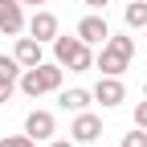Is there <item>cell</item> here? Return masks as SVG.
Listing matches in <instances>:
<instances>
[{
	"label": "cell",
	"mask_w": 147,
	"mask_h": 147,
	"mask_svg": "<svg viewBox=\"0 0 147 147\" xmlns=\"http://www.w3.org/2000/svg\"><path fill=\"white\" fill-rule=\"evenodd\" d=\"M0 33L4 37H21L25 33V4L21 0H0Z\"/></svg>",
	"instance_id": "obj_5"
},
{
	"label": "cell",
	"mask_w": 147,
	"mask_h": 147,
	"mask_svg": "<svg viewBox=\"0 0 147 147\" xmlns=\"http://www.w3.org/2000/svg\"><path fill=\"white\" fill-rule=\"evenodd\" d=\"M21 4H49V0H21Z\"/></svg>",
	"instance_id": "obj_20"
},
{
	"label": "cell",
	"mask_w": 147,
	"mask_h": 147,
	"mask_svg": "<svg viewBox=\"0 0 147 147\" xmlns=\"http://www.w3.org/2000/svg\"><path fill=\"white\" fill-rule=\"evenodd\" d=\"M25 29H29V37H37L41 45H49L53 37H57V16H53L49 8H37L29 21H25Z\"/></svg>",
	"instance_id": "obj_7"
},
{
	"label": "cell",
	"mask_w": 147,
	"mask_h": 147,
	"mask_svg": "<svg viewBox=\"0 0 147 147\" xmlns=\"http://www.w3.org/2000/svg\"><path fill=\"white\" fill-rule=\"evenodd\" d=\"M123 21H127V29H147V0H127Z\"/></svg>",
	"instance_id": "obj_12"
},
{
	"label": "cell",
	"mask_w": 147,
	"mask_h": 147,
	"mask_svg": "<svg viewBox=\"0 0 147 147\" xmlns=\"http://www.w3.org/2000/svg\"><path fill=\"white\" fill-rule=\"evenodd\" d=\"M106 4H110V0H86V8H90V12H106Z\"/></svg>",
	"instance_id": "obj_18"
},
{
	"label": "cell",
	"mask_w": 147,
	"mask_h": 147,
	"mask_svg": "<svg viewBox=\"0 0 147 147\" xmlns=\"http://www.w3.org/2000/svg\"><path fill=\"white\" fill-rule=\"evenodd\" d=\"M25 135H29L33 143L53 139V135H57V123H53L49 110H29V115H25Z\"/></svg>",
	"instance_id": "obj_8"
},
{
	"label": "cell",
	"mask_w": 147,
	"mask_h": 147,
	"mask_svg": "<svg viewBox=\"0 0 147 147\" xmlns=\"http://www.w3.org/2000/svg\"><path fill=\"white\" fill-rule=\"evenodd\" d=\"M90 98L102 102V106H123V102H127V86H123V78L102 74V78L94 82V90H90Z\"/></svg>",
	"instance_id": "obj_4"
},
{
	"label": "cell",
	"mask_w": 147,
	"mask_h": 147,
	"mask_svg": "<svg viewBox=\"0 0 147 147\" xmlns=\"http://www.w3.org/2000/svg\"><path fill=\"white\" fill-rule=\"evenodd\" d=\"M143 98H147V86H143Z\"/></svg>",
	"instance_id": "obj_21"
},
{
	"label": "cell",
	"mask_w": 147,
	"mask_h": 147,
	"mask_svg": "<svg viewBox=\"0 0 147 147\" xmlns=\"http://www.w3.org/2000/svg\"><path fill=\"white\" fill-rule=\"evenodd\" d=\"M57 102H61V110H74V115H78V110H86L94 98H90V90L74 86V90H57Z\"/></svg>",
	"instance_id": "obj_11"
},
{
	"label": "cell",
	"mask_w": 147,
	"mask_h": 147,
	"mask_svg": "<svg viewBox=\"0 0 147 147\" xmlns=\"http://www.w3.org/2000/svg\"><path fill=\"white\" fill-rule=\"evenodd\" d=\"M16 94V78H4V74H0V102H8Z\"/></svg>",
	"instance_id": "obj_16"
},
{
	"label": "cell",
	"mask_w": 147,
	"mask_h": 147,
	"mask_svg": "<svg viewBox=\"0 0 147 147\" xmlns=\"http://www.w3.org/2000/svg\"><path fill=\"white\" fill-rule=\"evenodd\" d=\"M49 45H53V61H57L61 69H74V74H86L90 65H94V53H90V45L82 41L78 33H74V37H61V33H57V37H53Z\"/></svg>",
	"instance_id": "obj_3"
},
{
	"label": "cell",
	"mask_w": 147,
	"mask_h": 147,
	"mask_svg": "<svg viewBox=\"0 0 147 147\" xmlns=\"http://www.w3.org/2000/svg\"><path fill=\"white\" fill-rule=\"evenodd\" d=\"M135 127H143V131H147V98L135 102Z\"/></svg>",
	"instance_id": "obj_17"
},
{
	"label": "cell",
	"mask_w": 147,
	"mask_h": 147,
	"mask_svg": "<svg viewBox=\"0 0 147 147\" xmlns=\"http://www.w3.org/2000/svg\"><path fill=\"white\" fill-rule=\"evenodd\" d=\"M131 57H135V37L110 33L106 41H102V53L94 57V65H98L102 74H110V78H123V74L131 69Z\"/></svg>",
	"instance_id": "obj_1"
},
{
	"label": "cell",
	"mask_w": 147,
	"mask_h": 147,
	"mask_svg": "<svg viewBox=\"0 0 147 147\" xmlns=\"http://www.w3.org/2000/svg\"><path fill=\"white\" fill-rule=\"evenodd\" d=\"M12 57L21 61V69H29V65H41V61H45V45L37 41V37H16Z\"/></svg>",
	"instance_id": "obj_10"
},
{
	"label": "cell",
	"mask_w": 147,
	"mask_h": 147,
	"mask_svg": "<svg viewBox=\"0 0 147 147\" xmlns=\"http://www.w3.org/2000/svg\"><path fill=\"white\" fill-rule=\"evenodd\" d=\"M0 147H37L29 135H4V139H0Z\"/></svg>",
	"instance_id": "obj_15"
},
{
	"label": "cell",
	"mask_w": 147,
	"mask_h": 147,
	"mask_svg": "<svg viewBox=\"0 0 147 147\" xmlns=\"http://www.w3.org/2000/svg\"><path fill=\"white\" fill-rule=\"evenodd\" d=\"M74 33H78L86 45H102L106 37H110V25H106L102 12H90V16H82V21H78V29H74Z\"/></svg>",
	"instance_id": "obj_9"
},
{
	"label": "cell",
	"mask_w": 147,
	"mask_h": 147,
	"mask_svg": "<svg viewBox=\"0 0 147 147\" xmlns=\"http://www.w3.org/2000/svg\"><path fill=\"white\" fill-rule=\"evenodd\" d=\"M119 147H147V131H143V127H135V131H127V135L119 139Z\"/></svg>",
	"instance_id": "obj_13"
},
{
	"label": "cell",
	"mask_w": 147,
	"mask_h": 147,
	"mask_svg": "<svg viewBox=\"0 0 147 147\" xmlns=\"http://www.w3.org/2000/svg\"><path fill=\"white\" fill-rule=\"evenodd\" d=\"M49 147H78L74 139H49Z\"/></svg>",
	"instance_id": "obj_19"
},
{
	"label": "cell",
	"mask_w": 147,
	"mask_h": 147,
	"mask_svg": "<svg viewBox=\"0 0 147 147\" xmlns=\"http://www.w3.org/2000/svg\"><path fill=\"white\" fill-rule=\"evenodd\" d=\"M98 135H102V119L90 115V110H78L74 115V127H69V139L74 143H94Z\"/></svg>",
	"instance_id": "obj_6"
},
{
	"label": "cell",
	"mask_w": 147,
	"mask_h": 147,
	"mask_svg": "<svg viewBox=\"0 0 147 147\" xmlns=\"http://www.w3.org/2000/svg\"><path fill=\"white\" fill-rule=\"evenodd\" d=\"M61 65L57 61H41V65H29L21 69V78H16V90L29 98H41V94H53V90H61Z\"/></svg>",
	"instance_id": "obj_2"
},
{
	"label": "cell",
	"mask_w": 147,
	"mask_h": 147,
	"mask_svg": "<svg viewBox=\"0 0 147 147\" xmlns=\"http://www.w3.org/2000/svg\"><path fill=\"white\" fill-rule=\"evenodd\" d=\"M0 74H4V78H21V61H16L12 53H0Z\"/></svg>",
	"instance_id": "obj_14"
}]
</instances>
